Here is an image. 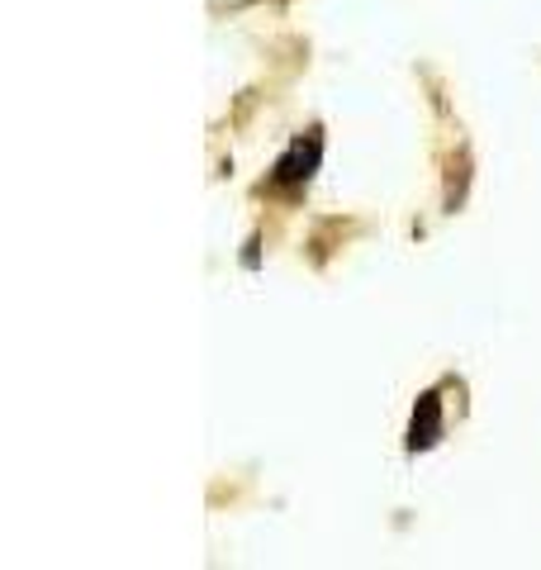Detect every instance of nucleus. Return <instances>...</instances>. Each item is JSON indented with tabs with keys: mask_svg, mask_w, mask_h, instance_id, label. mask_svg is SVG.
I'll list each match as a JSON object with an SVG mask.
<instances>
[{
	"mask_svg": "<svg viewBox=\"0 0 541 570\" xmlns=\"http://www.w3.org/2000/svg\"><path fill=\"white\" fill-rule=\"evenodd\" d=\"M318 163H323V138L309 129V134H299L291 148L281 153L276 171H270V186H281V190L309 186V181H314V171H318Z\"/></svg>",
	"mask_w": 541,
	"mask_h": 570,
	"instance_id": "nucleus-1",
	"label": "nucleus"
},
{
	"mask_svg": "<svg viewBox=\"0 0 541 570\" xmlns=\"http://www.w3.org/2000/svg\"><path fill=\"white\" fill-rule=\"evenodd\" d=\"M442 428H446V423H442V400L427 390V395H423L419 404H413L409 452H427V448H437V442H442Z\"/></svg>",
	"mask_w": 541,
	"mask_h": 570,
	"instance_id": "nucleus-2",
	"label": "nucleus"
}]
</instances>
